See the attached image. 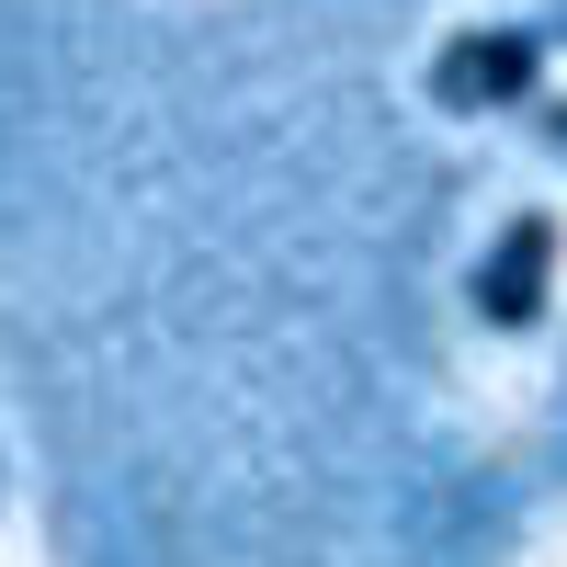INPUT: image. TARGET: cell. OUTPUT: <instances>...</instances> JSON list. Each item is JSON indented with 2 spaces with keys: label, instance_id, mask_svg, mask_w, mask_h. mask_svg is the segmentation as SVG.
I'll return each instance as SVG.
<instances>
[{
  "label": "cell",
  "instance_id": "1",
  "mask_svg": "<svg viewBox=\"0 0 567 567\" xmlns=\"http://www.w3.org/2000/svg\"><path fill=\"white\" fill-rule=\"evenodd\" d=\"M545 91V34L534 23H465L432 45V103L443 114H523Z\"/></svg>",
  "mask_w": 567,
  "mask_h": 567
},
{
  "label": "cell",
  "instance_id": "2",
  "mask_svg": "<svg viewBox=\"0 0 567 567\" xmlns=\"http://www.w3.org/2000/svg\"><path fill=\"white\" fill-rule=\"evenodd\" d=\"M556 250H567V227H556L545 205H523V216H511L499 239L477 250V272H465V307H477V329L523 341V329L545 318V296H556Z\"/></svg>",
  "mask_w": 567,
  "mask_h": 567
}]
</instances>
